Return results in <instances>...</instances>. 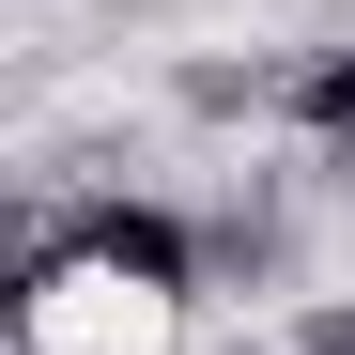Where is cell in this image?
<instances>
[{"label":"cell","mask_w":355,"mask_h":355,"mask_svg":"<svg viewBox=\"0 0 355 355\" xmlns=\"http://www.w3.org/2000/svg\"><path fill=\"white\" fill-rule=\"evenodd\" d=\"M16 263H93V278H124L139 309H170V293H201V232L170 201H78V216H31Z\"/></svg>","instance_id":"obj_1"},{"label":"cell","mask_w":355,"mask_h":355,"mask_svg":"<svg viewBox=\"0 0 355 355\" xmlns=\"http://www.w3.org/2000/svg\"><path fill=\"white\" fill-rule=\"evenodd\" d=\"M278 108L309 124V155H340V170H355V46H309V62L278 78Z\"/></svg>","instance_id":"obj_2"},{"label":"cell","mask_w":355,"mask_h":355,"mask_svg":"<svg viewBox=\"0 0 355 355\" xmlns=\"http://www.w3.org/2000/svg\"><path fill=\"white\" fill-rule=\"evenodd\" d=\"M293 355H355V293H324V309L293 324Z\"/></svg>","instance_id":"obj_3"}]
</instances>
